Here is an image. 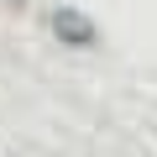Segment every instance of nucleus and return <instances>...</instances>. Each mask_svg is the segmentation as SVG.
I'll return each instance as SVG.
<instances>
[{
    "mask_svg": "<svg viewBox=\"0 0 157 157\" xmlns=\"http://www.w3.org/2000/svg\"><path fill=\"white\" fill-rule=\"evenodd\" d=\"M52 32H58L63 47H94V42H100V26L78 11V6H58V11H52Z\"/></svg>",
    "mask_w": 157,
    "mask_h": 157,
    "instance_id": "f257e3e1",
    "label": "nucleus"
}]
</instances>
